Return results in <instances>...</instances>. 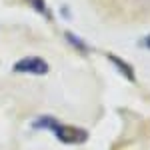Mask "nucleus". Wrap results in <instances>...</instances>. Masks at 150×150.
Listing matches in <instances>:
<instances>
[{
  "label": "nucleus",
  "instance_id": "f257e3e1",
  "mask_svg": "<svg viewBox=\"0 0 150 150\" xmlns=\"http://www.w3.org/2000/svg\"><path fill=\"white\" fill-rule=\"evenodd\" d=\"M50 132H54L62 144H82L86 142L88 138V132L82 130V128H76V126H66V124H60V122H54V126L50 128Z\"/></svg>",
  "mask_w": 150,
  "mask_h": 150
},
{
  "label": "nucleus",
  "instance_id": "f03ea898",
  "mask_svg": "<svg viewBox=\"0 0 150 150\" xmlns=\"http://www.w3.org/2000/svg\"><path fill=\"white\" fill-rule=\"evenodd\" d=\"M14 72H20V74H38V76H44L48 72V64L38 56H28L22 58L20 62H16L12 66Z\"/></svg>",
  "mask_w": 150,
  "mask_h": 150
},
{
  "label": "nucleus",
  "instance_id": "7ed1b4c3",
  "mask_svg": "<svg viewBox=\"0 0 150 150\" xmlns=\"http://www.w3.org/2000/svg\"><path fill=\"white\" fill-rule=\"evenodd\" d=\"M108 58H110V62H112V64H114L116 68H118L120 72H122V74H124V76H126L128 80H134V70L130 68V66H128V64L124 62V60H122V58L112 56V54H108Z\"/></svg>",
  "mask_w": 150,
  "mask_h": 150
},
{
  "label": "nucleus",
  "instance_id": "20e7f679",
  "mask_svg": "<svg viewBox=\"0 0 150 150\" xmlns=\"http://www.w3.org/2000/svg\"><path fill=\"white\" fill-rule=\"evenodd\" d=\"M32 8H36L38 12H42V14H46V4H44V0H26Z\"/></svg>",
  "mask_w": 150,
  "mask_h": 150
},
{
  "label": "nucleus",
  "instance_id": "39448f33",
  "mask_svg": "<svg viewBox=\"0 0 150 150\" xmlns=\"http://www.w3.org/2000/svg\"><path fill=\"white\" fill-rule=\"evenodd\" d=\"M144 44H146V46H148V48H150V34H148V36H146V38H144Z\"/></svg>",
  "mask_w": 150,
  "mask_h": 150
}]
</instances>
